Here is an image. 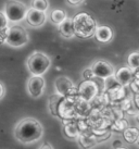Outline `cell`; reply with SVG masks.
I'll use <instances>...</instances> for the list:
<instances>
[{"mask_svg":"<svg viewBox=\"0 0 139 149\" xmlns=\"http://www.w3.org/2000/svg\"><path fill=\"white\" fill-rule=\"evenodd\" d=\"M14 137L22 144H32L38 141L44 135V127L39 121L26 118L21 120L14 127Z\"/></svg>","mask_w":139,"mask_h":149,"instance_id":"6da1fadb","label":"cell"},{"mask_svg":"<svg viewBox=\"0 0 139 149\" xmlns=\"http://www.w3.org/2000/svg\"><path fill=\"white\" fill-rule=\"evenodd\" d=\"M74 29H75V35L79 38L87 39L95 36L97 24L94 17L86 12H81L76 14L73 17Z\"/></svg>","mask_w":139,"mask_h":149,"instance_id":"7a4b0ae2","label":"cell"},{"mask_svg":"<svg viewBox=\"0 0 139 149\" xmlns=\"http://www.w3.org/2000/svg\"><path fill=\"white\" fill-rule=\"evenodd\" d=\"M51 60L47 54L42 52H34L27 59V68L32 75L41 76L49 70Z\"/></svg>","mask_w":139,"mask_h":149,"instance_id":"3957f363","label":"cell"},{"mask_svg":"<svg viewBox=\"0 0 139 149\" xmlns=\"http://www.w3.org/2000/svg\"><path fill=\"white\" fill-rule=\"evenodd\" d=\"M27 12V7L17 0H9L4 6V14L11 23H19L25 20Z\"/></svg>","mask_w":139,"mask_h":149,"instance_id":"277c9868","label":"cell"},{"mask_svg":"<svg viewBox=\"0 0 139 149\" xmlns=\"http://www.w3.org/2000/svg\"><path fill=\"white\" fill-rule=\"evenodd\" d=\"M28 40V33L21 25H13L6 31V42L11 47H23Z\"/></svg>","mask_w":139,"mask_h":149,"instance_id":"5b68a950","label":"cell"},{"mask_svg":"<svg viewBox=\"0 0 139 149\" xmlns=\"http://www.w3.org/2000/svg\"><path fill=\"white\" fill-rule=\"evenodd\" d=\"M91 71L94 73V76L99 77V79H106L112 77L115 75L114 69L109 62H106L104 60H98L92 64Z\"/></svg>","mask_w":139,"mask_h":149,"instance_id":"8992f818","label":"cell"},{"mask_svg":"<svg viewBox=\"0 0 139 149\" xmlns=\"http://www.w3.org/2000/svg\"><path fill=\"white\" fill-rule=\"evenodd\" d=\"M46 82L44 77L41 76H36V75H32V77L28 79L27 83V91L31 97L33 98H39L45 89Z\"/></svg>","mask_w":139,"mask_h":149,"instance_id":"52a82bcc","label":"cell"},{"mask_svg":"<svg viewBox=\"0 0 139 149\" xmlns=\"http://www.w3.org/2000/svg\"><path fill=\"white\" fill-rule=\"evenodd\" d=\"M54 87L57 89L58 94L63 97L72 95L75 91V86L73 82L66 76H59L54 82Z\"/></svg>","mask_w":139,"mask_h":149,"instance_id":"ba28073f","label":"cell"},{"mask_svg":"<svg viewBox=\"0 0 139 149\" xmlns=\"http://www.w3.org/2000/svg\"><path fill=\"white\" fill-rule=\"evenodd\" d=\"M25 20L29 26L39 27V26L45 24L46 20H47V14L44 11H39V10H35V9L31 8L28 9V12H27Z\"/></svg>","mask_w":139,"mask_h":149,"instance_id":"9c48e42d","label":"cell"},{"mask_svg":"<svg viewBox=\"0 0 139 149\" xmlns=\"http://www.w3.org/2000/svg\"><path fill=\"white\" fill-rule=\"evenodd\" d=\"M78 93L85 100H91L96 97L98 93V86L92 81L86 79L83 83H81L78 87Z\"/></svg>","mask_w":139,"mask_h":149,"instance_id":"30bf717a","label":"cell"},{"mask_svg":"<svg viewBox=\"0 0 139 149\" xmlns=\"http://www.w3.org/2000/svg\"><path fill=\"white\" fill-rule=\"evenodd\" d=\"M133 75H134V72L131 68L124 66V68H121L117 72H115V79L120 85L127 86L133 79Z\"/></svg>","mask_w":139,"mask_h":149,"instance_id":"8fae6325","label":"cell"},{"mask_svg":"<svg viewBox=\"0 0 139 149\" xmlns=\"http://www.w3.org/2000/svg\"><path fill=\"white\" fill-rule=\"evenodd\" d=\"M95 37H96V39L99 42L106 44V42L112 40V38H113V32H112V29L109 26L101 25V26H98L97 29H96Z\"/></svg>","mask_w":139,"mask_h":149,"instance_id":"7c38bea8","label":"cell"},{"mask_svg":"<svg viewBox=\"0 0 139 149\" xmlns=\"http://www.w3.org/2000/svg\"><path fill=\"white\" fill-rule=\"evenodd\" d=\"M59 32L63 37L72 38L75 35V29H74L73 19H66L65 21L59 25Z\"/></svg>","mask_w":139,"mask_h":149,"instance_id":"4fadbf2b","label":"cell"},{"mask_svg":"<svg viewBox=\"0 0 139 149\" xmlns=\"http://www.w3.org/2000/svg\"><path fill=\"white\" fill-rule=\"evenodd\" d=\"M50 19H51V21L52 23H54L56 25H59L63 23V22L65 21L67 17H66V13L64 10H61V9H56V10H53L52 13H51V15H50Z\"/></svg>","mask_w":139,"mask_h":149,"instance_id":"5bb4252c","label":"cell"},{"mask_svg":"<svg viewBox=\"0 0 139 149\" xmlns=\"http://www.w3.org/2000/svg\"><path fill=\"white\" fill-rule=\"evenodd\" d=\"M138 136H139V131L136 127H128L124 132V138L129 144L136 143L137 139H138Z\"/></svg>","mask_w":139,"mask_h":149,"instance_id":"9a60e30c","label":"cell"},{"mask_svg":"<svg viewBox=\"0 0 139 149\" xmlns=\"http://www.w3.org/2000/svg\"><path fill=\"white\" fill-rule=\"evenodd\" d=\"M31 8L46 12L49 8V2H48V0H32Z\"/></svg>","mask_w":139,"mask_h":149,"instance_id":"2e32d148","label":"cell"},{"mask_svg":"<svg viewBox=\"0 0 139 149\" xmlns=\"http://www.w3.org/2000/svg\"><path fill=\"white\" fill-rule=\"evenodd\" d=\"M127 62H128V65L131 70H137L139 68V54L138 52H133L128 56L127 58Z\"/></svg>","mask_w":139,"mask_h":149,"instance_id":"e0dca14e","label":"cell"},{"mask_svg":"<svg viewBox=\"0 0 139 149\" xmlns=\"http://www.w3.org/2000/svg\"><path fill=\"white\" fill-rule=\"evenodd\" d=\"M9 20L8 17H6L4 12H0V32H3L6 31L7 26H8Z\"/></svg>","mask_w":139,"mask_h":149,"instance_id":"ac0fdd59","label":"cell"},{"mask_svg":"<svg viewBox=\"0 0 139 149\" xmlns=\"http://www.w3.org/2000/svg\"><path fill=\"white\" fill-rule=\"evenodd\" d=\"M4 95H6V87H4L3 84L0 82V100L3 98Z\"/></svg>","mask_w":139,"mask_h":149,"instance_id":"d6986e66","label":"cell"},{"mask_svg":"<svg viewBox=\"0 0 139 149\" xmlns=\"http://www.w3.org/2000/svg\"><path fill=\"white\" fill-rule=\"evenodd\" d=\"M71 6H79L81 3L84 2V0H66Z\"/></svg>","mask_w":139,"mask_h":149,"instance_id":"ffe728a7","label":"cell"},{"mask_svg":"<svg viewBox=\"0 0 139 149\" xmlns=\"http://www.w3.org/2000/svg\"><path fill=\"white\" fill-rule=\"evenodd\" d=\"M39 149H53V148H52V146L50 145L49 143H44V144L39 147Z\"/></svg>","mask_w":139,"mask_h":149,"instance_id":"44dd1931","label":"cell"},{"mask_svg":"<svg viewBox=\"0 0 139 149\" xmlns=\"http://www.w3.org/2000/svg\"><path fill=\"white\" fill-rule=\"evenodd\" d=\"M136 144L139 146V136H138V139H137V141H136Z\"/></svg>","mask_w":139,"mask_h":149,"instance_id":"7402d4cb","label":"cell"},{"mask_svg":"<svg viewBox=\"0 0 139 149\" xmlns=\"http://www.w3.org/2000/svg\"><path fill=\"white\" fill-rule=\"evenodd\" d=\"M116 149H126V148H124V147H120V148H116Z\"/></svg>","mask_w":139,"mask_h":149,"instance_id":"603a6c76","label":"cell"}]
</instances>
